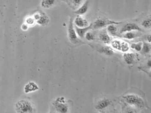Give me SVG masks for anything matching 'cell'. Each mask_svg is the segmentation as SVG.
I'll return each instance as SVG.
<instances>
[{
  "label": "cell",
  "mask_w": 151,
  "mask_h": 113,
  "mask_svg": "<svg viewBox=\"0 0 151 113\" xmlns=\"http://www.w3.org/2000/svg\"><path fill=\"white\" fill-rule=\"evenodd\" d=\"M125 103L130 106L139 109H143L145 107V102L143 98L137 94L129 93L122 96Z\"/></svg>",
  "instance_id": "obj_1"
},
{
  "label": "cell",
  "mask_w": 151,
  "mask_h": 113,
  "mask_svg": "<svg viewBox=\"0 0 151 113\" xmlns=\"http://www.w3.org/2000/svg\"><path fill=\"white\" fill-rule=\"evenodd\" d=\"M108 33L113 36H117L118 28L116 24H110L108 26L107 28Z\"/></svg>",
  "instance_id": "obj_18"
},
{
  "label": "cell",
  "mask_w": 151,
  "mask_h": 113,
  "mask_svg": "<svg viewBox=\"0 0 151 113\" xmlns=\"http://www.w3.org/2000/svg\"><path fill=\"white\" fill-rule=\"evenodd\" d=\"M34 21H35V20H34V19L32 18H29L27 19V23L29 24H33V23Z\"/></svg>",
  "instance_id": "obj_26"
},
{
  "label": "cell",
  "mask_w": 151,
  "mask_h": 113,
  "mask_svg": "<svg viewBox=\"0 0 151 113\" xmlns=\"http://www.w3.org/2000/svg\"><path fill=\"white\" fill-rule=\"evenodd\" d=\"M112 102L109 99L107 98H103L99 100L95 104V108L97 110L101 111L105 110L109 106H111Z\"/></svg>",
  "instance_id": "obj_6"
},
{
  "label": "cell",
  "mask_w": 151,
  "mask_h": 113,
  "mask_svg": "<svg viewBox=\"0 0 151 113\" xmlns=\"http://www.w3.org/2000/svg\"><path fill=\"white\" fill-rule=\"evenodd\" d=\"M56 0H42L41 6L45 9L52 8L56 3Z\"/></svg>",
  "instance_id": "obj_17"
},
{
  "label": "cell",
  "mask_w": 151,
  "mask_h": 113,
  "mask_svg": "<svg viewBox=\"0 0 151 113\" xmlns=\"http://www.w3.org/2000/svg\"><path fill=\"white\" fill-rule=\"evenodd\" d=\"M74 27L77 35L81 38H83L86 32L92 28V24H90L89 26L83 27V28H79L75 25H74Z\"/></svg>",
  "instance_id": "obj_10"
},
{
  "label": "cell",
  "mask_w": 151,
  "mask_h": 113,
  "mask_svg": "<svg viewBox=\"0 0 151 113\" xmlns=\"http://www.w3.org/2000/svg\"><path fill=\"white\" fill-rule=\"evenodd\" d=\"M122 22H116L106 17H99L92 24V28L93 29H101L110 24L118 25Z\"/></svg>",
  "instance_id": "obj_4"
},
{
  "label": "cell",
  "mask_w": 151,
  "mask_h": 113,
  "mask_svg": "<svg viewBox=\"0 0 151 113\" xmlns=\"http://www.w3.org/2000/svg\"><path fill=\"white\" fill-rule=\"evenodd\" d=\"M39 87L37 85L33 82H29L25 85L24 87V91L26 93L32 92L38 90Z\"/></svg>",
  "instance_id": "obj_15"
},
{
  "label": "cell",
  "mask_w": 151,
  "mask_h": 113,
  "mask_svg": "<svg viewBox=\"0 0 151 113\" xmlns=\"http://www.w3.org/2000/svg\"><path fill=\"white\" fill-rule=\"evenodd\" d=\"M123 58L125 62L128 65L133 64L135 61V56L132 53H124L123 54Z\"/></svg>",
  "instance_id": "obj_16"
},
{
  "label": "cell",
  "mask_w": 151,
  "mask_h": 113,
  "mask_svg": "<svg viewBox=\"0 0 151 113\" xmlns=\"http://www.w3.org/2000/svg\"><path fill=\"white\" fill-rule=\"evenodd\" d=\"M85 37L86 39L89 41L94 40L95 39V35L94 34L91 32H89V31L86 34Z\"/></svg>",
  "instance_id": "obj_25"
},
{
  "label": "cell",
  "mask_w": 151,
  "mask_h": 113,
  "mask_svg": "<svg viewBox=\"0 0 151 113\" xmlns=\"http://www.w3.org/2000/svg\"><path fill=\"white\" fill-rule=\"evenodd\" d=\"M147 42H148V43L151 42V35L150 34L147 35Z\"/></svg>",
  "instance_id": "obj_28"
},
{
  "label": "cell",
  "mask_w": 151,
  "mask_h": 113,
  "mask_svg": "<svg viewBox=\"0 0 151 113\" xmlns=\"http://www.w3.org/2000/svg\"><path fill=\"white\" fill-rule=\"evenodd\" d=\"M63 1H67V0H63Z\"/></svg>",
  "instance_id": "obj_29"
},
{
  "label": "cell",
  "mask_w": 151,
  "mask_h": 113,
  "mask_svg": "<svg viewBox=\"0 0 151 113\" xmlns=\"http://www.w3.org/2000/svg\"><path fill=\"white\" fill-rule=\"evenodd\" d=\"M151 16H150L144 19L141 23V26L146 29H150L151 28Z\"/></svg>",
  "instance_id": "obj_21"
},
{
  "label": "cell",
  "mask_w": 151,
  "mask_h": 113,
  "mask_svg": "<svg viewBox=\"0 0 151 113\" xmlns=\"http://www.w3.org/2000/svg\"><path fill=\"white\" fill-rule=\"evenodd\" d=\"M96 50L101 54H104L108 56L113 55L114 53L113 49L108 46H102L96 49Z\"/></svg>",
  "instance_id": "obj_13"
},
{
  "label": "cell",
  "mask_w": 151,
  "mask_h": 113,
  "mask_svg": "<svg viewBox=\"0 0 151 113\" xmlns=\"http://www.w3.org/2000/svg\"><path fill=\"white\" fill-rule=\"evenodd\" d=\"M15 109L18 113H32L35 110L32 104L27 100H22L16 104Z\"/></svg>",
  "instance_id": "obj_3"
},
{
  "label": "cell",
  "mask_w": 151,
  "mask_h": 113,
  "mask_svg": "<svg viewBox=\"0 0 151 113\" xmlns=\"http://www.w3.org/2000/svg\"><path fill=\"white\" fill-rule=\"evenodd\" d=\"M151 45L150 43L144 42L142 45V49L141 51L145 54H149L151 51Z\"/></svg>",
  "instance_id": "obj_19"
},
{
  "label": "cell",
  "mask_w": 151,
  "mask_h": 113,
  "mask_svg": "<svg viewBox=\"0 0 151 113\" xmlns=\"http://www.w3.org/2000/svg\"><path fill=\"white\" fill-rule=\"evenodd\" d=\"M99 38L101 41L105 44H109L111 41L110 36L109 35L107 31L105 29L102 30L100 33Z\"/></svg>",
  "instance_id": "obj_14"
},
{
  "label": "cell",
  "mask_w": 151,
  "mask_h": 113,
  "mask_svg": "<svg viewBox=\"0 0 151 113\" xmlns=\"http://www.w3.org/2000/svg\"><path fill=\"white\" fill-rule=\"evenodd\" d=\"M147 67H148L149 69H150L151 66V60H149L147 61Z\"/></svg>",
  "instance_id": "obj_27"
},
{
  "label": "cell",
  "mask_w": 151,
  "mask_h": 113,
  "mask_svg": "<svg viewBox=\"0 0 151 113\" xmlns=\"http://www.w3.org/2000/svg\"><path fill=\"white\" fill-rule=\"evenodd\" d=\"M130 49V46L129 43L125 41H122L121 42V50L123 53H126L129 51Z\"/></svg>",
  "instance_id": "obj_24"
},
{
  "label": "cell",
  "mask_w": 151,
  "mask_h": 113,
  "mask_svg": "<svg viewBox=\"0 0 151 113\" xmlns=\"http://www.w3.org/2000/svg\"><path fill=\"white\" fill-rule=\"evenodd\" d=\"M53 106L55 110L59 113H68L69 110L68 104L66 101V99L63 97L56 98L53 103Z\"/></svg>",
  "instance_id": "obj_2"
},
{
  "label": "cell",
  "mask_w": 151,
  "mask_h": 113,
  "mask_svg": "<svg viewBox=\"0 0 151 113\" xmlns=\"http://www.w3.org/2000/svg\"><path fill=\"white\" fill-rule=\"evenodd\" d=\"M34 18L35 20L37 21V23L40 25H46L49 22V17L44 12H41V13L40 12L35 14Z\"/></svg>",
  "instance_id": "obj_8"
},
{
  "label": "cell",
  "mask_w": 151,
  "mask_h": 113,
  "mask_svg": "<svg viewBox=\"0 0 151 113\" xmlns=\"http://www.w3.org/2000/svg\"><path fill=\"white\" fill-rule=\"evenodd\" d=\"M121 42L122 41L119 40H114L112 41L111 45L114 49L120 51L121 50Z\"/></svg>",
  "instance_id": "obj_22"
},
{
  "label": "cell",
  "mask_w": 151,
  "mask_h": 113,
  "mask_svg": "<svg viewBox=\"0 0 151 113\" xmlns=\"http://www.w3.org/2000/svg\"><path fill=\"white\" fill-rule=\"evenodd\" d=\"M68 36L70 41L71 43L74 44H77L79 43L81 41L78 39L76 32L74 27L73 19L70 18L69 22L68 27Z\"/></svg>",
  "instance_id": "obj_5"
},
{
  "label": "cell",
  "mask_w": 151,
  "mask_h": 113,
  "mask_svg": "<svg viewBox=\"0 0 151 113\" xmlns=\"http://www.w3.org/2000/svg\"><path fill=\"white\" fill-rule=\"evenodd\" d=\"M89 2L90 0H85L83 4L78 9L75 11V13L78 15H83L85 14L89 8Z\"/></svg>",
  "instance_id": "obj_11"
},
{
  "label": "cell",
  "mask_w": 151,
  "mask_h": 113,
  "mask_svg": "<svg viewBox=\"0 0 151 113\" xmlns=\"http://www.w3.org/2000/svg\"><path fill=\"white\" fill-rule=\"evenodd\" d=\"M65 2L70 8L75 10L78 9L84 2V0H67Z\"/></svg>",
  "instance_id": "obj_12"
},
{
  "label": "cell",
  "mask_w": 151,
  "mask_h": 113,
  "mask_svg": "<svg viewBox=\"0 0 151 113\" xmlns=\"http://www.w3.org/2000/svg\"><path fill=\"white\" fill-rule=\"evenodd\" d=\"M74 25L79 28H83L89 26V22L87 19L83 17L81 15H77L74 21H73Z\"/></svg>",
  "instance_id": "obj_9"
},
{
  "label": "cell",
  "mask_w": 151,
  "mask_h": 113,
  "mask_svg": "<svg viewBox=\"0 0 151 113\" xmlns=\"http://www.w3.org/2000/svg\"><path fill=\"white\" fill-rule=\"evenodd\" d=\"M132 31H139L142 32L143 31V30L135 23L129 22L125 24L121 28L120 33H124L126 32Z\"/></svg>",
  "instance_id": "obj_7"
},
{
  "label": "cell",
  "mask_w": 151,
  "mask_h": 113,
  "mask_svg": "<svg viewBox=\"0 0 151 113\" xmlns=\"http://www.w3.org/2000/svg\"><path fill=\"white\" fill-rule=\"evenodd\" d=\"M123 38L131 40L135 39L136 37H137V34H136L135 32L129 31L125 32Z\"/></svg>",
  "instance_id": "obj_20"
},
{
  "label": "cell",
  "mask_w": 151,
  "mask_h": 113,
  "mask_svg": "<svg viewBox=\"0 0 151 113\" xmlns=\"http://www.w3.org/2000/svg\"><path fill=\"white\" fill-rule=\"evenodd\" d=\"M143 43L141 42H139L138 43H133L131 45L130 47L132 49H134L137 52L141 51L142 49Z\"/></svg>",
  "instance_id": "obj_23"
}]
</instances>
